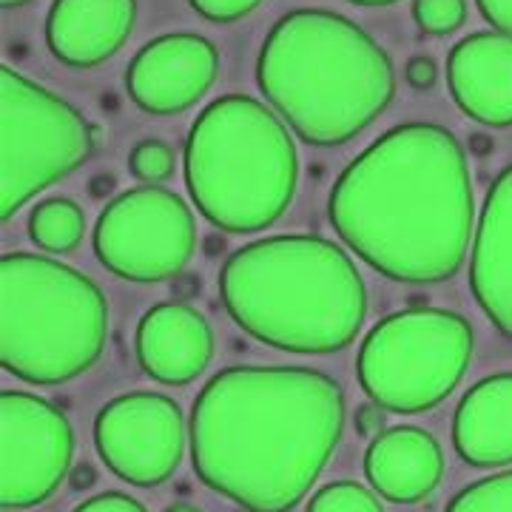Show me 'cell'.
Masks as SVG:
<instances>
[{
  "label": "cell",
  "instance_id": "cell-1",
  "mask_svg": "<svg viewBox=\"0 0 512 512\" xmlns=\"http://www.w3.org/2000/svg\"><path fill=\"white\" fill-rule=\"evenodd\" d=\"M345 433V393L311 367L239 365L191 410V458L205 487L248 512L293 510Z\"/></svg>",
  "mask_w": 512,
  "mask_h": 512
},
{
  "label": "cell",
  "instance_id": "cell-2",
  "mask_svg": "<svg viewBox=\"0 0 512 512\" xmlns=\"http://www.w3.org/2000/svg\"><path fill=\"white\" fill-rule=\"evenodd\" d=\"M336 234L379 274L433 285L458 274L473 239L467 154L447 128H390L342 171L330 191Z\"/></svg>",
  "mask_w": 512,
  "mask_h": 512
},
{
  "label": "cell",
  "instance_id": "cell-3",
  "mask_svg": "<svg viewBox=\"0 0 512 512\" xmlns=\"http://www.w3.org/2000/svg\"><path fill=\"white\" fill-rule=\"evenodd\" d=\"M256 83L311 146L359 137L396 94L393 60L362 26L325 9H296L265 37Z\"/></svg>",
  "mask_w": 512,
  "mask_h": 512
},
{
  "label": "cell",
  "instance_id": "cell-4",
  "mask_svg": "<svg viewBox=\"0 0 512 512\" xmlns=\"http://www.w3.org/2000/svg\"><path fill=\"white\" fill-rule=\"evenodd\" d=\"M220 296L231 319L271 348L322 356L348 348L367 316L359 268L330 239H256L228 256Z\"/></svg>",
  "mask_w": 512,
  "mask_h": 512
},
{
  "label": "cell",
  "instance_id": "cell-5",
  "mask_svg": "<svg viewBox=\"0 0 512 512\" xmlns=\"http://www.w3.org/2000/svg\"><path fill=\"white\" fill-rule=\"evenodd\" d=\"M185 185L211 225L228 234L265 231L288 211L299 185L291 131L248 94L217 97L188 134Z\"/></svg>",
  "mask_w": 512,
  "mask_h": 512
},
{
  "label": "cell",
  "instance_id": "cell-6",
  "mask_svg": "<svg viewBox=\"0 0 512 512\" xmlns=\"http://www.w3.org/2000/svg\"><path fill=\"white\" fill-rule=\"evenodd\" d=\"M109 336V305L89 276L37 254L0 259V362L32 384L83 376Z\"/></svg>",
  "mask_w": 512,
  "mask_h": 512
},
{
  "label": "cell",
  "instance_id": "cell-7",
  "mask_svg": "<svg viewBox=\"0 0 512 512\" xmlns=\"http://www.w3.org/2000/svg\"><path fill=\"white\" fill-rule=\"evenodd\" d=\"M473 328L439 308L393 313L370 330L359 350V384L390 413H424L444 402L473 359Z\"/></svg>",
  "mask_w": 512,
  "mask_h": 512
},
{
  "label": "cell",
  "instance_id": "cell-8",
  "mask_svg": "<svg viewBox=\"0 0 512 512\" xmlns=\"http://www.w3.org/2000/svg\"><path fill=\"white\" fill-rule=\"evenodd\" d=\"M92 123L63 97L0 69V217L12 220L43 188L94 154Z\"/></svg>",
  "mask_w": 512,
  "mask_h": 512
},
{
  "label": "cell",
  "instance_id": "cell-9",
  "mask_svg": "<svg viewBox=\"0 0 512 512\" xmlns=\"http://www.w3.org/2000/svg\"><path fill=\"white\" fill-rule=\"evenodd\" d=\"M197 245V222L180 194L140 185L114 197L94 228V254L111 274L163 282L183 274Z\"/></svg>",
  "mask_w": 512,
  "mask_h": 512
},
{
  "label": "cell",
  "instance_id": "cell-10",
  "mask_svg": "<svg viewBox=\"0 0 512 512\" xmlns=\"http://www.w3.org/2000/svg\"><path fill=\"white\" fill-rule=\"evenodd\" d=\"M74 433L52 402L3 390L0 396V501L6 510L43 504L72 473Z\"/></svg>",
  "mask_w": 512,
  "mask_h": 512
},
{
  "label": "cell",
  "instance_id": "cell-11",
  "mask_svg": "<svg viewBox=\"0 0 512 512\" xmlns=\"http://www.w3.org/2000/svg\"><path fill=\"white\" fill-rule=\"evenodd\" d=\"M94 444L114 476L134 487H157L183 461V410L160 393H126L100 410Z\"/></svg>",
  "mask_w": 512,
  "mask_h": 512
},
{
  "label": "cell",
  "instance_id": "cell-12",
  "mask_svg": "<svg viewBox=\"0 0 512 512\" xmlns=\"http://www.w3.org/2000/svg\"><path fill=\"white\" fill-rule=\"evenodd\" d=\"M220 72V55L211 40L171 32L143 46L128 63L131 100L148 114H177L200 103Z\"/></svg>",
  "mask_w": 512,
  "mask_h": 512
},
{
  "label": "cell",
  "instance_id": "cell-13",
  "mask_svg": "<svg viewBox=\"0 0 512 512\" xmlns=\"http://www.w3.org/2000/svg\"><path fill=\"white\" fill-rule=\"evenodd\" d=\"M447 86L458 109L481 126H512V37L478 32L447 57Z\"/></svg>",
  "mask_w": 512,
  "mask_h": 512
},
{
  "label": "cell",
  "instance_id": "cell-14",
  "mask_svg": "<svg viewBox=\"0 0 512 512\" xmlns=\"http://www.w3.org/2000/svg\"><path fill=\"white\" fill-rule=\"evenodd\" d=\"M134 350L140 367L154 382L188 384L211 365L214 333L191 305L163 302L140 319Z\"/></svg>",
  "mask_w": 512,
  "mask_h": 512
},
{
  "label": "cell",
  "instance_id": "cell-15",
  "mask_svg": "<svg viewBox=\"0 0 512 512\" xmlns=\"http://www.w3.org/2000/svg\"><path fill=\"white\" fill-rule=\"evenodd\" d=\"M470 288L487 319L512 339V165L495 177L481 208Z\"/></svg>",
  "mask_w": 512,
  "mask_h": 512
},
{
  "label": "cell",
  "instance_id": "cell-16",
  "mask_svg": "<svg viewBox=\"0 0 512 512\" xmlns=\"http://www.w3.org/2000/svg\"><path fill=\"white\" fill-rule=\"evenodd\" d=\"M137 23V0H55L46 18L49 52L74 69L114 57Z\"/></svg>",
  "mask_w": 512,
  "mask_h": 512
},
{
  "label": "cell",
  "instance_id": "cell-17",
  "mask_svg": "<svg viewBox=\"0 0 512 512\" xmlns=\"http://www.w3.org/2000/svg\"><path fill=\"white\" fill-rule=\"evenodd\" d=\"M365 476L387 501L416 504L433 493L444 476L439 441L410 424L390 427L367 447Z\"/></svg>",
  "mask_w": 512,
  "mask_h": 512
},
{
  "label": "cell",
  "instance_id": "cell-18",
  "mask_svg": "<svg viewBox=\"0 0 512 512\" xmlns=\"http://www.w3.org/2000/svg\"><path fill=\"white\" fill-rule=\"evenodd\" d=\"M453 444L473 467L512 464V373H493L467 390L456 407Z\"/></svg>",
  "mask_w": 512,
  "mask_h": 512
},
{
  "label": "cell",
  "instance_id": "cell-19",
  "mask_svg": "<svg viewBox=\"0 0 512 512\" xmlns=\"http://www.w3.org/2000/svg\"><path fill=\"white\" fill-rule=\"evenodd\" d=\"M86 234L83 211L66 197L43 200L29 217V237L49 254H69Z\"/></svg>",
  "mask_w": 512,
  "mask_h": 512
},
{
  "label": "cell",
  "instance_id": "cell-20",
  "mask_svg": "<svg viewBox=\"0 0 512 512\" xmlns=\"http://www.w3.org/2000/svg\"><path fill=\"white\" fill-rule=\"evenodd\" d=\"M447 512H512V470L464 487L447 504Z\"/></svg>",
  "mask_w": 512,
  "mask_h": 512
},
{
  "label": "cell",
  "instance_id": "cell-21",
  "mask_svg": "<svg viewBox=\"0 0 512 512\" xmlns=\"http://www.w3.org/2000/svg\"><path fill=\"white\" fill-rule=\"evenodd\" d=\"M308 512H382V504L362 484L336 481L313 495Z\"/></svg>",
  "mask_w": 512,
  "mask_h": 512
},
{
  "label": "cell",
  "instance_id": "cell-22",
  "mask_svg": "<svg viewBox=\"0 0 512 512\" xmlns=\"http://www.w3.org/2000/svg\"><path fill=\"white\" fill-rule=\"evenodd\" d=\"M413 18L424 35H453L467 20L464 0H413Z\"/></svg>",
  "mask_w": 512,
  "mask_h": 512
},
{
  "label": "cell",
  "instance_id": "cell-23",
  "mask_svg": "<svg viewBox=\"0 0 512 512\" xmlns=\"http://www.w3.org/2000/svg\"><path fill=\"white\" fill-rule=\"evenodd\" d=\"M128 168H131V174H134L137 180H143V183H163V180H168V177L174 174L177 157H174L171 146L163 143V140H143V143H137L134 151H131Z\"/></svg>",
  "mask_w": 512,
  "mask_h": 512
},
{
  "label": "cell",
  "instance_id": "cell-24",
  "mask_svg": "<svg viewBox=\"0 0 512 512\" xmlns=\"http://www.w3.org/2000/svg\"><path fill=\"white\" fill-rule=\"evenodd\" d=\"M194 6V12H200L205 20L214 23H228V20L245 18L248 12H254L262 0H188Z\"/></svg>",
  "mask_w": 512,
  "mask_h": 512
},
{
  "label": "cell",
  "instance_id": "cell-25",
  "mask_svg": "<svg viewBox=\"0 0 512 512\" xmlns=\"http://www.w3.org/2000/svg\"><path fill=\"white\" fill-rule=\"evenodd\" d=\"M74 512H148L137 498L123 493H103L83 501Z\"/></svg>",
  "mask_w": 512,
  "mask_h": 512
},
{
  "label": "cell",
  "instance_id": "cell-26",
  "mask_svg": "<svg viewBox=\"0 0 512 512\" xmlns=\"http://www.w3.org/2000/svg\"><path fill=\"white\" fill-rule=\"evenodd\" d=\"M478 12L490 20L501 35L512 37V0H476Z\"/></svg>",
  "mask_w": 512,
  "mask_h": 512
},
{
  "label": "cell",
  "instance_id": "cell-27",
  "mask_svg": "<svg viewBox=\"0 0 512 512\" xmlns=\"http://www.w3.org/2000/svg\"><path fill=\"white\" fill-rule=\"evenodd\" d=\"M407 80L416 89H430L436 83V63L430 57H413L407 63Z\"/></svg>",
  "mask_w": 512,
  "mask_h": 512
},
{
  "label": "cell",
  "instance_id": "cell-28",
  "mask_svg": "<svg viewBox=\"0 0 512 512\" xmlns=\"http://www.w3.org/2000/svg\"><path fill=\"white\" fill-rule=\"evenodd\" d=\"M356 427H359V433H362V436L373 433V430H379V427H382V407H373V404L359 407V413H356Z\"/></svg>",
  "mask_w": 512,
  "mask_h": 512
},
{
  "label": "cell",
  "instance_id": "cell-29",
  "mask_svg": "<svg viewBox=\"0 0 512 512\" xmlns=\"http://www.w3.org/2000/svg\"><path fill=\"white\" fill-rule=\"evenodd\" d=\"M92 481H94L92 467H83V470H80V476L74 478V484H77V487H83V484H92Z\"/></svg>",
  "mask_w": 512,
  "mask_h": 512
},
{
  "label": "cell",
  "instance_id": "cell-30",
  "mask_svg": "<svg viewBox=\"0 0 512 512\" xmlns=\"http://www.w3.org/2000/svg\"><path fill=\"white\" fill-rule=\"evenodd\" d=\"M350 3H359V6H387V3H399V0H350Z\"/></svg>",
  "mask_w": 512,
  "mask_h": 512
},
{
  "label": "cell",
  "instance_id": "cell-31",
  "mask_svg": "<svg viewBox=\"0 0 512 512\" xmlns=\"http://www.w3.org/2000/svg\"><path fill=\"white\" fill-rule=\"evenodd\" d=\"M165 512H200L197 507H188V504H177V507H168Z\"/></svg>",
  "mask_w": 512,
  "mask_h": 512
},
{
  "label": "cell",
  "instance_id": "cell-32",
  "mask_svg": "<svg viewBox=\"0 0 512 512\" xmlns=\"http://www.w3.org/2000/svg\"><path fill=\"white\" fill-rule=\"evenodd\" d=\"M6 9H12V6H23V3H29V0H0Z\"/></svg>",
  "mask_w": 512,
  "mask_h": 512
},
{
  "label": "cell",
  "instance_id": "cell-33",
  "mask_svg": "<svg viewBox=\"0 0 512 512\" xmlns=\"http://www.w3.org/2000/svg\"><path fill=\"white\" fill-rule=\"evenodd\" d=\"M6 512H9V510H6Z\"/></svg>",
  "mask_w": 512,
  "mask_h": 512
}]
</instances>
